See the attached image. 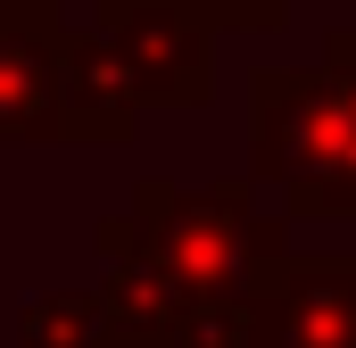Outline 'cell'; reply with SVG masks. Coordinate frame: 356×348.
Wrapping results in <instances>:
<instances>
[{"label":"cell","mask_w":356,"mask_h":348,"mask_svg":"<svg viewBox=\"0 0 356 348\" xmlns=\"http://www.w3.org/2000/svg\"><path fill=\"white\" fill-rule=\"evenodd\" d=\"M25 348H124L108 290H50L25 307Z\"/></svg>","instance_id":"52a82bcc"},{"label":"cell","mask_w":356,"mask_h":348,"mask_svg":"<svg viewBox=\"0 0 356 348\" xmlns=\"http://www.w3.org/2000/svg\"><path fill=\"white\" fill-rule=\"evenodd\" d=\"M149 108H199L216 91V25L191 0H99L91 17Z\"/></svg>","instance_id":"3957f363"},{"label":"cell","mask_w":356,"mask_h":348,"mask_svg":"<svg viewBox=\"0 0 356 348\" xmlns=\"http://www.w3.org/2000/svg\"><path fill=\"white\" fill-rule=\"evenodd\" d=\"M141 108L149 100L124 75L116 42L99 25H67V141H133Z\"/></svg>","instance_id":"8992f818"},{"label":"cell","mask_w":356,"mask_h":348,"mask_svg":"<svg viewBox=\"0 0 356 348\" xmlns=\"http://www.w3.org/2000/svg\"><path fill=\"white\" fill-rule=\"evenodd\" d=\"M0 141H67V8L0 0Z\"/></svg>","instance_id":"5b68a950"},{"label":"cell","mask_w":356,"mask_h":348,"mask_svg":"<svg viewBox=\"0 0 356 348\" xmlns=\"http://www.w3.org/2000/svg\"><path fill=\"white\" fill-rule=\"evenodd\" d=\"M249 348H356V249L340 258H282L257 274Z\"/></svg>","instance_id":"277c9868"},{"label":"cell","mask_w":356,"mask_h":348,"mask_svg":"<svg viewBox=\"0 0 356 348\" xmlns=\"http://www.w3.org/2000/svg\"><path fill=\"white\" fill-rule=\"evenodd\" d=\"M99 232H116L124 249H141L182 290V307L216 324L224 348H249L257 274L290 249V216H266L257 182H207V191L141 182L124 216H99Z\"/></svg>","instance_id":"6da1fadb"},{"label":"cell","mask_w":356,"mask_h":348,"mask_svg":"<svg viewBox=\"0 0 356 348\" xmlns=\"http://www.w3.org/2000/svg\"><path fill=\"white\" fill-rule=\"evenodd\" d=\"M249 182L282 216L356 224V25L323 33L315 67L249 75Z\"/></svg>","instance_id":"7a4b0ae2"},{"label":"cell","mask_w":356,"mask_h":348,"mask_svg":"<svg viewBox=\"0 0 356 348\" xmlns=\"http://www.w3.org/2000/svg\"><path fill=\"white\" fill-rule=\"evenodd\" d=\"M216 33H273L282 17H290V0H191Z\"/></svg>","instance_id":"ba28073f"}]
</instances>
